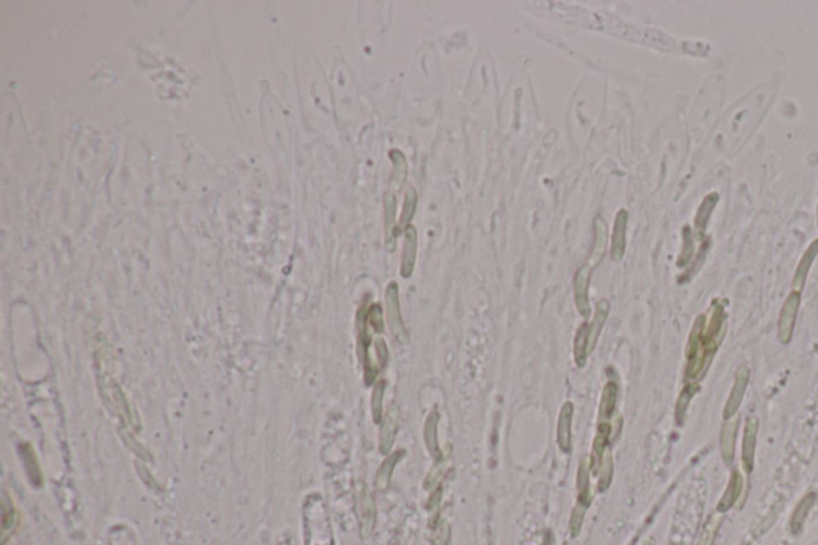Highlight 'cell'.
Masks as SVG:
<instances>
[{
    "instance_id": "cell-1",
    "label": "cell",
    "mask_w": 818,
    "mask_h": 545,
    "mask_svg": "<svg viewBox=\"0 0 818 545\" xmlns=\"http://www.w3.org/2000/svg\"><path fill=\"white\" fill-rule=\"evenodd\" d=\"M385 315H387V325H389L390 332L394 335L395 339L400 344H408L409 335L405 328L401 318V309H400V290H398V283L390 282L385 290Z\"/></svg>"
},
{
    "instance_id": "cell-2",
    "label": "cell",
    "mask_w": 818,
    "mask_h": 545,
    "mask_svg": "<svg viewBox=\"0 0 818 545\" xmlns=\"http://www.w3.org/2000/svg\"><path fill=\"white\" fill-rule=\"evenodd\" d=\"M358 519H360V534L363 539L369 537L376 528V502L374 496L366 483H358Z\"/></svg>"
},
{
    "instance_id": "cell-3",
    "label": "cell",
    "mask_w": 818,
    "mask_h": 545,
    "mask_svg": "<svg viewBox=\"0 0 818 545\" xmlns=\"http://www.w3.org/2000/svg\"><path fill=\"white\" fill-rule=\"evenodd\" d=\"M799 306H801V293L792 291L789 293V296L787 298V301H785V304H783L782 312H780V318H778V341L782 342V344H788V342L792 341L793 331H794V323H796V315H798Z\"/></svg>"
},
{
    "instance_id": "cell-4",
    "label": "cell",
    "mask_w": 818,
    "mask_h": 545,
    "mask_svg": "<svg viewBox=\"0 0 818 545\" xmlns=\"http://www.w3.org/2000/svg\"><path fill=\"white\" fill-rule=\"evenodd\" d=\"M757 430H759V419L756 416L746 417L743 429V441H741V462H743V468L748 475L753 472V468H755Z\"/></svg>"
},
{
    "instance_id": "cell-5",
    "label": "cell",
    "mask_w": 818,
    "mask_h": 545,
    "mask_svg": "<svg viewBox=\"0 0 818 545\" xmlns=\"http://www.w3.org/2000/svg\"><path fill=\"white\" fill-rule=\"evenodd\" d=\"M748 383H750V369L746 367H740L737 369V373H735L732 390H730L729 399L726 401V406H724V411H723V416H724V419H726V421L737 414L741 401H743V397L746 394V387H748Z\"/></svg>"
},
{
    "instance_id": "cell-6",
    "label": "cell",
    "mask_w": 818,
    "mask_h": 545,
    "mask_svg": "<svg viewBox=\"0 0 818 545\" xmlns=\"http://www.w3.org/2000/svg\"><path fill=\"white\" fill-rule=\"evenodd\" d=\"M592 279V266H582L574 277V301L576 307L583 318L590 317L592 307L590 301H588V286H590Z\"/></svg>"
},
{
    "instance_id": "cell-7",
    "label": "cell",
    "mask_w": 818,
    "mask_h": 545,
    "mask_svg": "<svg viewBox=\"0 0 818 545\" xmlns=\"http://www.w3.org/2000/svg\"><path fill=\"white\" fill-rule=\"evenodd\" d=\"M398 421H400V408L394 403V405L389 408V411L385 413V417L383 419V426H380L379 450L383 454H390L392 448H394Z\"/></svg>"
},
{
    "instance_id": "cell-8",
    "label": "cell",
    "mask_w": 818,
    "mask_h": 545,
    "mask_svg": "<svg viewBox=\"0 0 818 545\" xmlns=\"http://www.w3.org/2000/svg\"><path fill=\"white\" fill-rule=\"evenodd\" d=\"M416 259H417V231L416 227L409 224L405 229V245H403V254H401V267L400 274L403 279H409L412 275L414 269H416Z\"/></svg>"
},
{
    "instance_id": "cell-9",
    "label": "cell",
    "mask_w": 818,
    "mask_h": 545,
    "mask_svg": "<svg viewBox=\"0 0 818 545\" xmlns=\"http://www.w3.org/2000/svg\"><path fill=\"white\" fill-rule=\"evenodd\" d=\"M626 224H628V211L619 210L617 216H615L614 222V233H612V247H610V258L615 263L624 259L625 254V245H626Z\"/></svg>"
},
{
    "instance_id": "cell-10",
    "label": "cell",
    "mask_w": 818,
    "mask_h": 545,
    "mask_svg": "<svg viewBox=\"0 0 818 545\" xmlns=\"http://www.w3.org/2000/svg\"><path fill=\"white\" fill-rule=\"evenodd\" d=\"M572 414H574V405L571 401H566L560 411L558 427H556V441H558L560 450L564 452L571 450Z\"/></svg>"
},
{
    "instance_id": "cell-11",
    "label": "cell",
    "mask_w": 818,
    "mask_h": 545,
    "mask_svg": "<svg viewBox=\"0 0 818 545\" xmlns=\"http://www.w3.org/2000/svg\"><path fill=\"white\" fill-rule=\"evenodd\" d=\"M739 417L735 414L726 421L721 430V457L726 466H732L735 457V438H737Z\"/></svg>"
},
{
    "instance_id": "cell-12",
    "label": "cell",
    "mask_w": 818,
    "mask_h": 545,
    "mask_svg": "<svg viewBox=\"0 0 818 545\" xmlns=\"http://www.w3.org/2000/svg\"><path fill=\"white\" fill-rule=\"evenodd\" d=\"M741 489H743V478H741L740 472L734 470L732 475H730L726 491H724L723 498L719 499V502H718L716 510L719 512V514H726L727 510H730L735 504H737V500L740 499Z\"/></svg>"
},
{
    "instance_id": "cell-13",
    "label": "cell",
    "mask_w": 818,
    "mask_h": 545,
    "mask_svg": "<svg viewBox=\"0 0 818 545\" xmlns=\"http://www.w3.org/2000/svg\"><path fill=\"white\" fill-rule=\"evenodd\" d=\"M815 500H817V494L809 493L799 500L798 505H796V509L792 515V520H789V532H792L793 536H799V534L803 532L805 520H807V516H809L812 507H814V504H815Z\"/></svg>"
},
{
    "instance_id": "cell-14",
    "label": "cell",
    "mask_w": 818,
    "mask_h": 545,
    "mask_svg": "<svg viewBox=\"0 0 818 545\" xmlns=\"http://www.w3.org/2000/svg\"><path fill=\"white\" fill-rule=\"evenodd\" d=\"M818 254V240L810 243V247L805 250V253L803 258H801L799 264H798V269L794 272V277H793V291H803V288L805 285V280H807V275H809V270L812 264H814V261Z\"/></svg>"
},
{
    "instance_id": "cell-15",
    "label": "cell",
    "mask_w": 818,
    "mask_h": 545,
    "mask_svg": "<svg viewBox=\"0 0 818 545\" xmlns=\"http://www.w3.org/2000/svg\"><path fill=\"white\" fill-rule=\"evenodd\" d=\"M384 211H385V243H387V250L392 252V250L395 248V240H396V200H395V194H392L390 190L385 194L384 197Z\"/></svg>"
},
{
    "instance_id": "cell-16",
    "label": "cell",
    "mask_w": 818,
    "mask_h": 545,
    "mask_svg": "<svg viewBox=\"0 0 818 545\" xmlns=\"http://www.w3.org/2000/svg\"><path fill=\"white\" fill-rule=\"evenodd\" d=\"M438 424H440V414H438V411H432L427 416V419H425V427H424L425 446H427L430 456H432L435 461L441 459L440 443H438Z\"/></svg>"
},
{
    "instance_id": "cell-17",
    "label": "cell",
    "mask_w": 818,
    "mask_h": 545,
    "mask_svg": "<svg viewBox=\"0 0 818 545\" xmlns=\"http://www.w3.org/2000/svg\"><path fill=\"white\" fill-rule=\"evenodd\" d=\"M608 250V224L603 217H596L594 221V242L590 256V266H598L601 263Z\"/></svg>"
},
{
    "instance_id": "cell-18",
    "label": "cell",
    "mask_w": 818,
    "mask_h": 545,
    "mask_svg": "<svg viewBox=\"0 0 818 545\" xmlns=\"http://www.w3.org/2000/svg\"><path fill=\"white\" fill-rule=\"evenodd\" d=\"M609 309H610V304L608 301H599L598 306H596V310H594V317H593V321L590 325V330H588V351L590 352L594 351V347H596L599 335H601L604 323H606V320H608Z\"/></svg>"
},
{
    "instance_id": "cell-19",
    "label": "cell",
    "mask_w": 818,
    "mask_h": 545,
    "mask_svg": "<svg viewBox=\"0 0 818 545\" xmlns=\"http://www.w3.org/2000/svg\"><path fill=\"white\" fill-rule=\"evenodd\" d=\"M403 456H405V451L398 450L395 452H392V454L389 457H387V459L383 462V464H380L379 470H378V475H376V488L380 489V491H385V489L390 486L392 475H394L395 466L398 464V461H400Z\"/></svg>"
},
{
    "instance_id": "cell-20",
    "label": "cell",
    "mask_w": 818,
    "mask_h": 545,
    "mask_svg": "<svg viewBox=\"0 0 818 545\" xmlns=\"http://www.w3.org/2000/svg\"><path fill=\"white\" fill-rule=\"evenodd\" d=\"M390 159H392V162H394V176H392V181H390V192L396 194L406 181L408 163H406V157L403 155V152L398 151V149H394L390 152Z\"/></svg>"
},
{
    "instance_id": "cell-21",
    "label": "cell",
    "mask_w": 818,
    "mask_h": 545,
    "mask_svg": "<svg viewBox=\"0 0 818 545\" xmlns=\"http://www.w3.org/2000/svg\"><path fill=\"white\" fill-rule=\"evenodd\" d=\"M577 489H579V498L577 500L582 504L590 507L592 504V494H590V461L588 457L580 461L579 472H577Z\"/></svg>"
},
{
    "instance_id": "cell-22",
    "label": "cell",
    "mask_w": 818,
    "mask_h": 545,
    "mask_svg": "<svg viewBox=\"0 0 818 545\" xmlns=\"http://www.w3.org/2000/svg\"><path fill=\"white\" fill-rule=\"evenodd\" d=\"M617 397H619V385L615 384L614 381H610V383L604 385V390H603V395H601V403H599V416H601V419H606L614 413L615 405H617Z\"/></svg>"
},
{
    "instance_id": "cell-23",
    "label": "cell",
    "mask_w": 818,
    "mask_h": 545,
    "mask_svg": "<svg viewBox=\"0 0 818 545\" xmlns=\"http://www.w3.org/2000/svg\"><path fill=\"white\" fill-rule=\"evenodd\" d=\"M588 330H590V325H582L574 339V358L579 368L585 367L587 357L590 353L588 351Z\"/></svg>"
},
{
    "instance_id": "cell-24",
    "label": "cell",
    "mask_w": 818,
    "mask_h": 545,
    "mask_svg": "<svg viewBox=\"0 0 818 545\" xmlns=\"http://www.w3.org/2000/svg\"><path fill=\"white\" fill-rule=\"evenodd\" d=\"M2 509H3V519H2V544L7 542L10 534L15 531L16 521H18V515H16L15 507L10 504L7 494L2 498Z\"/></svg>"
},
{
    "instance_id": "cell-25",
    "label": "cell",
    "mask_w": 818,
    "mask_h": 545,
    "mask_svg": "<svg viewBox=\"0 0 818 545\" xmlns=\"http://www.w3.org/2000/svg\"><path fill=\"white\" fill-rule=\"evenodd\" d=\"M721 520L723 516L721 514H713L711 516H708V520L705 521V525H703L702 531H700V536H699V544L697 545H714V539H716V534L719 530V525H721Z\"/></svg>"
},
{
    "instance_id": "cell-26",
    "label": "cell",
    "mask_w": 818,
    "mask_h": 545,
    "mask_svg": "<svg viewBox=\"0 0 818 545\" xmlns=\"http://www.w3.org/2000/svg\"><path fill=\"white\" fill-rule=\"evenodd\" d=\"M601 468H599V482H598V489L601 493L606 491V489L610 486V482H612V473H614V462H612V454H610L609 450H606L603 457H601Z\"/></svg>"
},
{
    "instance_id": "cell-27",
    "label": "cell",
    "mask_w": 818,
    "mask_h": 545,
    "mask_svg": "<svg viewBox=\"0 0 818 545\" xmlns=\"http://www.w3.org/2000/svg\"><path fill=\"white\" fill-rule=\"evenodd\" d=\"M609 433H610V426L608 422H599L598 430H596V437H594L593 441V459L594 461H601V457L604 452L608 450V441H609Z\"/></svg>"
},
{
    "instance_id": "cell-28",
    "label": "cell",
    "mask_w": 818,
    "mask_h": 545,
    "mask_svg": "<svg viewBox=\"0 0 818 545\" xmlns=\"http://www.w3.org/2000/svg\"><path fill=\"white\" fill-rule=\"evenodd\" d=\"M417 210V192L414 189H408L405 195V204H403V213L400 217V227H408L409 222L414 217V213Z\"/></svg>"
},
{
    "instance_id": "cell-29",
    "label": "cell",
    "mask_w": 818,
    "mask_h": 545,
    "mask_svg": "<svg viewBox=\"0 0 818 545\" xmlns=\"http://www.w3.org/2000/svg\"><path fill=\"white\" fill-rule=\"evenodd\" d=\"M587 510H588V505L582 504V502H579V500H577V504L574 505V509H572V514H571V519H569V532H571L572 537H577L580 534Z\"/></svg>"
},
{
    "instance_id": "cell-30",
    "label": "cell",
    "mask_w": 818,
    "mask_h": 545,
    "mask_svg": "<svg viewBox=\"0 0 818 545\" xmlns=\"http://www.w3.org/2000/svg\"><path fill=\"white\" fill-rule=\"evenodd\" d=\"M697 389H699V385L690 384V385H686L684 390L681 392V395L678 399V405H676V421H678V424L683 422L686 411H687V406H689L690 399L694 397Z\"/></svg>"
},
{
    "instance_id": "cell-31",
    "label": "cell",
    "mask_w": 818,
    "mask_h": 545,
    "mask_svg": "<svg viewBox=\"0 0 818 545\" xmlns=\"http://www.w3.org/2000/svg\"><path fill=\"white\" fill-rule=\"evenodd\" d=\"M385 392V383H378L374 385L373 395H371V411H373L374 422H379L383 419V400Z\"/></svg>"
},
{
    "instance_id": "cell-32",
    "label": "cell",
    "mask_w": 818,
    "mask_h": 545,
    "mask_svg": "<svg viewBox=\"0 0 818 545\" xmlns=\"http://www.w3.org/2000/svg\"><path fill=\"white\" fill-rule=\"evenodd\" d=\"M716 204H718L716 194H710L705 200H703V204L699 210V215H697V220H695V224H697V227H699V232H703V229H705V226H707L708 217H710L713 206Z\"/></svg>"
},
{
    "instance_id": "cell-33",
    "label": "cell",
    "mask_w": 818,
    "mask_h": 545,
    "mask_svg": "<svg viewBox=\"0 0 818 545\" xmlns=\"http://www.w3.org/2000/svg\"><path fill=\"white\" fill-rule=\"evenodd\" d=\"M443 470H445V461H443V457H441V459L436 461V464L432 467V470L429 472L427 478L424 479V488L427 489V491L429 489H433L436 484H438L440 477L443 475Z\"/></svg>"
},
{
    "instance_id": "cell-34",
    "label": "cell",
    "mask_w": 818,
    "mask_h": 545,
    "mask_svg": "<svg viewBox=\"0 0 818 545\" xmlns=\"http://www.w3.org/2000/svg\"><path fill=\"white\" fill-rule=\"evenodd\" d=\"M368 325L373 328L374 331H383L384 330V325H383V312H380V307L378 304H374V306H371L368 310V317H366Z\"/></svg>"
},
{
    "instance_id": "cell-35",
    "label": "cell",
    "mask_w": 818,
    "mask_h": 545,
    "mask_svg": "<svg viewBox=\"0 0 818 545\" xmlns=\"http://www.w3.org/2000/svg\"><path fill=\"white\" fill-rule=\"evenodd\" d=\"M376 352H378V357L380 360V364L387 363V358H389V351H387V344L383 337H379V339H376Z\"/></svg>"
},
{
    "instance_id": "cell-36",
    "label": "cell",
    "mask_w": 818,
    "mask_h": 545,
    "mask_svg": "<svg viewBox=\"0 0 818 545\" xmlns=\"http://www.w3.org/2000/svg\"><path fill=\"white\" fill-rule=\"evenodd\" d=\"M441 496H443V489L441 488H436L435 491L430 494V499H429V510L435 514L436 510H438L440 502H441Z\"/></svg>"
},
{
    "instance_id": "cell-37",
    "label": "cell",
    "mask_w": 818,
    "mask_h": 545,
    "mask_svg": "<svg viewBox=\"0 0 818 545\" xmlns=\"http://www.w3.org/2000/svg\"><path fill=\"white\" fill-rule=\"evenodd\" d=\"M542 545H555V537H553V532L548 531L545 534V539H543V544Z\"/></svg>"
},
{
    "instance_id": "cell-38",
    "label": "cell",
    "mask_w": 818,
    "mask_h": 545,
    "mask_svg": "<svg viewBox=\"0 0 818 545\" xmlns=\"http://www.w3.org/2000/svg\"><path fill=\"white\" fill-rule=\"evenodd\" d=\"M645 545H654V544H652V542H646Z\"/></svg>"
}]
</instances>
